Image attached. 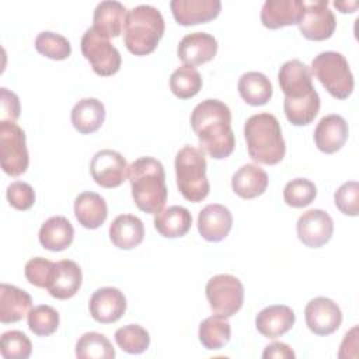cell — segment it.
Segmentation results:
<instances>
[{
    "label": "cell",
    "instance_id": "44",
    "mask_svg": "<svg viewBox=\"0 0 359 359\" xmlns=\"http://www.w3.org/2000/svg\"><path fill=\"white\" fill-rule=\"evenodd\" d=\"M0 102H1V121L14 122L20 116V100L18 97L7 90L6 87L0 88Z\"/></svg>",
    "mask_w": 359,
    "mask_h": 359
},
{
    "label": "cell",
    "instance_id": "47",
    "mask_svg": "<svg viewBox=\"0 0 359 359\" xmlns=\"http://www.w3.org/2000/svg\"><path fill=\"white\" fill-rule=\"evenodd\" d=\"M334 6L341 11V13H353L359 3L358 1H334Z\"/></svg>",
    "mask_w": 359,
    "mask_h": 359
},
{
    "label": "cell",
    "instance_id": "13",
    "mask_svg": "<svg viewBox=\"0 0 359 359\" xmlns=\"http://www.w3.org/2000/svg\"><path fill=\"white\" fill-rule=\"evenodd\" d=\"M278 80L285 98L297 101L316 91L311 81V70L299 59L285 62L278 73Z\"/></svg>",
    "mask_w": 359,
    "mask_h": 359
},
{
    "label": "cell",
    "instance_id": "3",
    "mask_svg": "<svg viewBox=\"0 0 359 359\" xmlns=\"http://www.w3.org/2000/svg\"><path fill=\"white\" fill-rule=\"evenodd\" d=\"M244 137L248 154L254 161L273 165L283 160L286 144L275 115L261 112L250 116L244 125Z\"/></svg>",
    "mask_w": 359,
    "mask_h": 359
},
{
    "label": "cell",
    "instance_id": "40",
    "mask_svg": "<svg viewBox=\"0 0 359 359\" xmlns=\"http://www.w3.org/2000/svg\"><path fill=\"white\" fill-rule=\"evenodd\" d=\"M0 352L4 359H27L32 352V345L24 332L13 330L3 332Z\"/></svg>",
    "mask_w": 359,
    "mask_h": 359
},
{
    "label": "cell",
    "instance_id": "14",
    "mask_svg": "<svg viewBox=\"0 0 359 359\" xmlns=\"http://www.w3.org/2000/svg\"><path fill=\"white\" fill-rule=\"evenodd\" d=\"M304 318L309 330L316 335H330L342 323V313L337 303L328 297H314L304 309Z\"/></svg>",
    "mask_w": 359,
    "mask_h": 359
},
{
    "label": "cell",
    "instance_id": "16",
    "mask_svg": "<svg viewBox=\"0 0 359 359\" xmlns=\"http://www.w3.org/2000/svg\"><path fill=\"white\" fill-rule=\"evenodd\" d=\"M217 41L208 32H191L185 35L177 48L178 57L185 66H199L216 56Z\"/></svg>",
    "mask_w": 359,
    "mask_h": 359
},
{
    "label": "cell",
    "instance_id": "24",
    "mask_svg": "<svg viewBox=\"0 0 359 359\" xmlns=\"http://www.w3.org/2000/svg\"><path fill=\"white\" fill-rule=\"evenodd\" d=\"M31 307L32 299L25 290L8 283L0 285V321L3 324L22 320Z\"/></svg>",
    "mask_w": 359,
    "mask_h": 359
},
{
    "label": "cell",
    "instance_id": "27",
    "mask_svg": "<svg viewBox=\"0 0 359 359\" xmlns=\"http://www.w3.org/2000/svg\"><path fill=\"white\" fill-rule=\"evenodd\" d=\"M268 174L257 164H244L231 178L233 191L243 199H252L265 192Z\"/></svg>",
    "mask_w": 359,
    "mask_h": 359
},
{
    "label": "cell",
    "instance_id": "20",
    "mask_svg": "<svg viewBox=\"0 0 359 359\" xmlns=\"http://www.w3.org/2000/svg\"><path fill=\"white\" fill-rule=\"evenodd\" d=\"M349 129L346 121L337 114L325 115L317 123L314 130V143L323 153L331 154L338 151L348 140Z\"/></svg>",
    "mask_w": 359,
    "mask_h": 359
},
{
    "label": "cell",
    "instance_id": "42",
    "mask_svg": "<svg viewBox=\"0 0 359 359\" xmlns=\"http://www.w3.org/2000/svg\"><path fill=\"white\" fill-rule=\"evenodd\" d=\"M335 206L346 216H358L359 213V184L348 181L342 184L334 194Z\"/></svg>",
    "mask_w": 359,
    "mask_h": 359
},
{
    "label": "cell",
    "instance_id": "9",
    "mask_svg": "<svg viewBox=\"0 0 359 359\" xmlns=\"http://www.w3.org/2000/svg\"><path fill=\"white\" fill-rule=\"evenodd\" d=\"M80 48L83 56L90 62L95 74L108 77L121 69L122 57L119 50L108 38L98 34L93 27L83 34Z\"/></svg>",
    "mask_w": 359,
    "mask_h": 359
},
{
    "label": "cell",
    "instance_id": "1",
    "mask_svg": "<svg viewBox=\"0 0 359 359\" xmlns=\"http://www.w3.org/2000/svg\"><path fill=\"white\" fill-rule=\"evenodd\" d=\"M191 126L198 136L201 147L215 160L229 157L236 146L231 129V112L219 100L199 102L191 114Z\"/></svg>",
    "mask_w": 359,
    "mask_h": 359
},
{
    "label": "cell",
    "instance_id": "36",
    "mask_svg": "<svg viewBox=\"0 0 359 359\" xmlns=\"http://www.w3.org/2000/svg\"><path fill=\"white\" fill-rule=\"evenodd\" d=\"M115 341L122 351L130 355H139L149 348L150 335L142 325L129 324L116 330Z\"/></svg>",
    "mask_w": 359,
    "mask_h": 359
},
{
    "label": "cell",
    "instance_id": "46",
    "mask_svg": "<svg viewBox=\"0 0 359 359\" xmlns=\"http://www.w3.org/2000/svg\"><path fill=\"white\" fill-rule=\"evenodd\" d=\"M348 348L352 349V352L356 355V348H358V327L356 325L345 334V338L341 344V349H339V353H338V356L341 359H342V356H344V353Z\"/></svg>",
    "mask_w": 359,
    "mask_h": 359
},
{
    "label": "cell",
    "instance_id": "34",
    "mask_svg": "<svg viewBox=\"0 0 359 359\" xmlns=\"http://www.w3.org/2000/svg\"><path fill=\"white\" fill-rule=\"evenodd\" d=\"M79 359H114L115 349L109 339L100 332H86L76 344Z\"/></svg>",
    "mask_w": 359,
    "mask_h": 359
},
{
    "label": "cell",
    "instance_id": "45",
    "mask_svg": "<svg viewBox=\"0 0 359 359\" xmlns=\"http://www.w3.org/2000/svg\"><path fill=\"white\" fill-rule=\"evenodd\" d=\"M296 355L292 351V348L283 342H272L268 346H265V351L262 352L264 359L269 358H278V359H293Z\"/></svg>",
    "mask_w": 359,
    "mask_h": 359
},
{
    "label": "cell",
    "instance_id": "37",
    "mask_svg": "<svg viewBox=\"0 0 359 359\" xmlns=\"http://www.w3.org/2000/svg\"><path fill=\"white\" fill-rule=\"evenodd\" d=\"M36 50L53 60H65L72 53V46L67 38L52 31L39 32L35 38Z\"/></svg>",
    "mask_w": 359,
    "mask_h": 359
},
{
    "label": "cell",
    "instance_id": "12",
    "mask_svg": "<svg viewBox=\"0 0 359 359\" xmlns=\"http://www.w3.org/2000/svg\"><path fill=\"white\" fill-rule=\"evenodd\" d=\"M296 230L299 240L304 245L318 248L331 240L334 233V222L325 210L310 209L299 217Z\"/></svg>",
    "mask_w": 359,
    "mask_h": 359
},
{
    "label": "cell",
    "instance_id": "29",
    "mask_svg": "<svg viewBox=\"0 0 359 359\" xmlns=\"http://www.w3.org/2000/svg\"><path fill=\"white\" fill-rule=\"evenodd\" d=\"M74 129L83 135L98 130L105 121V107L97 98H83L74 104L72 114Z\"/></svg>",
    "mask_w": 359,
    "mask_h": 359
},
{
    "label": "cell",
    "instance_id": "23",
    "mask_svg": "<svg viewBox=\"0 0 359 359\" xmlns=\"http://www.w3.org/2000/svg\"><path fill=\"white\" fill-rule=\"evenodd\" d=\"M128 11L119 1H101L97 4L93 15V28L105 38H116L125 28Z\"/></svg>",
    "mask_w": 359,
    "mask_h": 359
},
{
    "label": "cell",
    "instance_id": "26",
    "mask_svg": "<svg viewBox=\"0 0 359 359\" xmlns=\"http://www.w3.org/2000/svg\"><path fill=\"white\" fill-rule=\"evenodd\" d=\"M144 237L143 222L133 215H119L109 226V238L121 250L137 247Z\"/></svg>",
    "mask_w": 359,
    "mask_h": 359
},
{
    "label": "cell",
    "instance_id": "18",
    "mask_svg": "<svg viewBox=\"0 0 359 359\" xmlns=\"http://www.w3.org/2000/svg\"><path fill=\"white\" fill-rule=\"evenodd\" d=\"M175 21L181 25H196L216 18L220 13L219 0H172L170 3Z\"/></svg>",
    "mask_w": 359,
    "mask_h": 359
},
{
    "label": "cell",
    "instance_id": "8",
    "mask_svg": "<svg viewBox=\"0 0 359 359\" xmlns=\"http://www.w3.org/2000/svg\"><path fill=\"white\" fill-rule=\"evenodd\" d=\"M205 292L212 311L217 316L229 318L243 306L244 286L240 279L233 275L220 273L210 278Z\"/></svg>",
    "mask_w": 359,
    "mask_h": 359
},
{
    "label": "cell",
    "instance_id": "11",
    "mask_svg": "<svg viewBox=\"0 0 359 359\" xmlns=\"http://www.w3.org/2000/svg\"><path fill=\"white\" fill-rule=\"evenodd\" d=\"M93 180L104 188H116L128 178L129 165L125 157L111 149L100 150L90 163Z\"/></svg>",
    "mask_w": 359,
    "mask_h": 359
},
{
    "label": "cell",
    "instance_id": "39",
    "mask_svg": "<svg viewBox=\"0 0 359 359\" xmlns=\"http://www.w3.org/2000/svg\"><path fill=\"white\" fill-rule=\"evenodd\" d=\"M317 196L316 185L307 178H296L289 181L283 188V199L292 208H304Z\"/></svg>",
    "mask_w": 359,
    "mask_h": 359
},
{
    "label": "cell",
    "instance_id": "35",
    "mask_svg": "<svg viewBox=\"0 0 359 359\" xmlns=\"http://www.w3.org/2000/svg\"><path fill=\"white\" fill-rule=\"evenodd\" d=\"M170 88L172 94L181 100L192 98L202 88V77L195 67L184 65L172 72L170 77Z\"/></svg>",
    "mask_w": 359,
    "mask_h": 359
},
{
    "label": "cell",
    "instance_id": "21",
    "mask_svg": "<svg viewBox=\"0 0 359 359\" xmlns=\"http://www.w3.org/2000/svg\"><path fill=\"white\" fill-rule=\"evenodd\" d=\"M302 13V0H266L261 8V22L269 29H278L299 24Z\"/></svg>",
    "mask_w": 359,
    "mask_h": 359
},
{
    "label": "cell",
    "instance_id": "25",
    "mask_svg": "<svg viewBox=\"0 0 359 359\" xmlns=\"http://www.w3.org/2000/svg\"><path fill=\"white\" fill-rule=\"evenodd\" d=\"M74 216L83 227L90 230L98 229L108 216L107 202L97 192H81L74 201Z\"/></svg>",
    "mask_w": 359,
    "mask_h": 359
},
{
    "label": "cell",
    "instance_id": "2",
    "mask_svg": "<svg viewBox=\"0 0 359 359\" xmlns=\"http://www.w3.org/2000/svg\"><path fill=\"white\" fill-rule=\"evenodd\" d=\"M128 178L136 206L146 213H158L168 195L163 164L153 157H140L129 165Z\"/></svg>",
    "mask_w": 359,
    "mask_h": 359
},
{
    "label": "cell",
    "instance_id": "5",
    "mask_svg": "<svg viewBox=\"0 0 359 359\" xmlns=\"http://www.w3.org/2000/svg\"><path fill=\"white\" fill-rule=\"evenodd\" d=\"M177 185L181 195L189 202L203 201L210 185L206 177V158L201 149L184 146L175 156Z\"/></svg>",
    "mask_w": 359,
    "mask_h": 359
},
{
    "label": "cell",
    "instance_id": "6",
    "mask_svg": "<svg viewBox=\"0 0 359 359\" xmlns=\"http://www.w3.org/2000/svg\"><path fill=\"white\" fill-rule=\"evenodd\" d=\"M311 72L334 98L345 100L352 94L355 81L342 53L334 50L318 53L311 62Z\"/></svg>",
    "mask_w": 359,
    "mask_h": 359
},
{
    "label": "cell",
    "instance_id": "43",
    "mask_svg": "<svg viewBox=\"0 0 359 359\" xmlns=\"http://www.w3.org/2000/svg\"><path fill=\"white\" fill-rule=\"evenodd\" d=\"M7 201L17 210H27L35 203L34 188L22 181H14L7 187Z\"/></svg>",
    "mask_w": 359,
    "mask_h": 359
},
{
    "label": "cell",
    "instance_id": "38",
    "mask_svg": "<svg viewBox=\"0 0 359 359\" xmlns=\"http://www.w3.org/2000/svg\"><path fill=\"white\" fill-rule=\"evenodd\" d=\"M59 327V313L48 304H41L28 313V328L39 337L52 335Z\"/></svg>",
    "mask_w": 359,
    "mask_h": 359
},
{
    "label": "cell",
    "instance_id": "15",
    "mask_svg": "<svg viewBox=\"0 0 359 359\" xmlns=\"http://www.w3.org/2000/svg\"><path fill=\"white\" fill-rule=\"evenodd\" d=\"M91 317L101 324L118 321L126 311V297L116 287H101L93 293L88 303Z\"/></svg>",
    "mask_w": 359,
    "mask_h": 359
},
{
    "label": "cell",
    "instance_id": "28",
    "mask_svg": "<svg viewBox=\"0 0 359 359\" xmlns=\"http://www.w3.org/2000/svg\"><path fill=\"white\" fill-rule=\"evenodd\" d=\"M74 229L65 216L49 217L39 229V243L45 250L63 251L73 243Z\"/></svg>",
    "mask_w": 359,
    "mask_h": 359
},
{
    "label": "cell",
    "instance_id": "17",
    "mask_svg": "<svg viewBox=\"0 0 359 359\" xmlns=\"http://www.w3.org/2000/svg\"><path fill=\"white\" fill-rule=\"evenodd\" d=\"M231 226H233L231 212L220 203L206 205L199 212L198 231L206 241H212V243L222 241L229 236Z\"/></svg>",
    "mask_w": 359,
    "mask_h": 359
},
{
    "label": "cell",
    "instance_id": "10",
    "mask_svg": "<svg viewBox=\"0 0 359 359\" xmlns=\"http://www.w3.org/2000/svg\"><path fill=\"white\" fill-rule=\"evenodd\" d=\"M297 25L304 38L310 41H325L334 34L337 20L328 8L327 0L303 1V13Z\"/></svg>",
    "mask_w": 359,
    "mask_h": 359
},
{
    "label": "cell",
    "instance_id": "30",
    "mask_svg": "<svg viewBox=\"0 0 359 359\" xmlns=\"http://www.w3.org/2000/svg\"><path fill=\"white\" fill-rule=\"evenodd\" d=\"M192 224V216L184 206H170L161 209L154 216L156 230L167 238H177L185 236Z\"/></svg>",
    "mask_w": 359,
    "mask_h": 359
},
{
    "label": "cell",
    "instance_id": "7",
    "mask_svg": "<svg viewBox=\"0 0 359 359\" xmlns=\"http://www.w3.org/2000/svg\"><path fill=\"white\" fill-rule=\"evenodd\" d=\"M0 161L10 177L24 174L29 164L25 132L10 121H0Z\"/></svg>",
    "mask_w": 359,
    "mask_h": 359
},
{
    "label": "cell",
    "instance_id": "32",
    "mask_svg": "<svg viewBox=\"0 0 359 359\" xmlns=\"http://www.w3.org/2000/svg\"><path fill=\"white\" fill-rule=\"evenodd\" d=\"M199 341L209 351L223 348L231 337V327L226 317L210 316L199 324Z\"/></svg>",
    "mask_w": 359,
    "mask_h": 359
},
{
    "label": "cell",
    "instance_id": "22",
    "mask_svg": "<svg viewBox=\"0 0 359 359\" xmlns=\"http://www.w3.org/2000/svg\"><path fill=\"white\" fill-rule=\"evenodd\" d=\"M296 321L294 311L283 304H273L262 309L255 317V327L266 338H278L286 334Z\"/></svg>",
    "mask_w": 359,
    "mask_h": 359
},
{
    "label": "cell",
    "instance_id": "33",
    "mask_svg": "<svg viewBox=\"0 0 359 359\" xmlns=\"http://www.w3.org/2000/svg\"><path fill=\"white\" fill-rule=\"evenodd\" d=\"M283 109L287 121L294 126H304L314 121L320 111V95L317 91L297 101L285 98Z\"/></svg>",
    "mask_w": 359,
    "mask_h": 359
},
{
    "label": "cell",
    "instance_id": "4",
    "mask_svg": "<svg viewBox=\"0 0 359 359\" xmlns=\"http://www.w3.org/2000/svg\"><path fill=\"white\" fill-rule=\"evenodd\" d=\"M164 28V18L158 8L150 4H139L133 7L128 11L123 28V42L126 49L136 56L151 53L158 45Z\"/></svg>",
    "mask_w": 359,
    "mask_h": 359
},
{
    "label": "cell",
    "instance_id": "19",
    "mask_svg": "<svg viewBox=\"0 0 359 359\" xmlns=\"http://www.w3.org/2000/svg\"><path fill=\"white\" fill-rule=\"evenodd\" d=\"M81 280L83 275L79 264L72 259H62L55 264L46 289L52 297L59 300H67L79 292Z\"/></svg>",
    "mask_w": 359,
    "mask_h": 359
},
{
    "label": "cell",
    "instance_id": "31",
    "mask_svg": "<svg viewBox=\"0 0 359 359\" xmlns=\"http://www.w3.org/2000/svg\"><path fill=\"white\" fill-rule=\"evenodd\" d=\"M240 97L250 105H265L272 97V84L269 79L259 72L244 73L237 84Z\"/></svg>",
    "mask_w": 359,
    "mask_h": 359
},
{
    "label": "cell",
    "instance_id": "41",
    "mask_svg": "<svg viewBox=\"0 0 359 359\" xmlns=\"http://www.w3.org/2000/svg\"><path fill=\"white\" fill-rule=\"evenodd\" d=\"M55 264L56 262H52V261H49L46 258H42V257L31 258L25 264V268H24V273H25L27 280L31 285L36 286V287L46 289L48 285H49Z\"/></svg>",
    "mask_w": 359,
    "mask_h": 359
}]
</instances>
